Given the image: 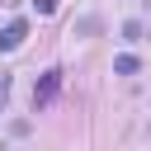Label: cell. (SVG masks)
Returning a JSON list of instances; mask_svg holds the SVG:
<instances>
[{
    "label": "cell",
    "instance_id": "8992f818",
    "mask_svg": "<svg viewBox=\"0 0 151 151\" xmlns=\"http://www.w3.org/2000/svg\"><path fill=\"white\" fill-rule=\"evenodd\" d=\"M38 5V14H57V0H33Z\"/></svg>",
    "mask_w": 151,
    "mask_h": 151
},
{
    "label": "cell",
    "instance_id": "3957f363",
    "mask_svg": "<svg viewBox=\"0 0 151 151\" xmlns=\"http://www.w3.org/2000/svg\"><path fill=\"white\" fill-rule=\"evenodd\" d=\"M142 71V61L132 57V52H123V57H113V76H137Z\"/></svg>",
    "mask_w": 151,
    "mask_h": 151
},
{
    "label": "cell",
    "instance_id": "7a4b0ae2",
    "mask_svg": "<svg viewBox=\"0 0 151 151\" xmlns=\"http://www.w3.org/2000/svg\"><path fill=\"white\" fill-rule=\"evenodd\" d=\"M24 38H28V19H9V24L0 28V52H14V47H24Z\"/></svg>",
    "mask_w": 151,
    "mask_h": 151
},
{
    "label": "cell",
    "instance_id": "277c9868",
    "mask_svg": "<svg viewBox=\"0 0 151 151\" xmlns=\"http://www.w3.org/2000/svg\"><path fill=\"white\" fill-rule=\"evenodd\" d=\"M123 38H127V42H137V38H142V24H137V19H127V24H123Z\"/></svg>",
    "mask_w": 151,
    "mask_h": 151
},
{
    "label": "cell",
    "instance_id": "6da1fadb",
    "mask_svg": "<svg viewBox=\"0 0 151 151\" xmlns=\"http://www.w3.org/2000/svg\"><path fill=\"white\" fill-rule=\"evenodd\" d=\"M61 76H66L61 66H52V71H42V76H38V85H33V113H38V109H47V104L57 99V90H61Z\"/></svg>",
    "mask_w": 151,
    "mask_h": 151
},
{
    "label": "cell",
    "instance_id": "5b68a950",
    "mask_svg": "<svg viewBox=\"0 0 151 151\" xmlns=\"http://www.w3.org/2000/svg\"><path fill=\"white\" fill-rule=\"evenodd\" d=\"M5 104H9V76L0 71V113H5Z\"/></svg>",
    "mask_w": 151,
    "mask_h": 151
}]
</instances>
